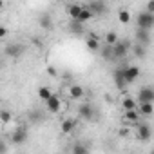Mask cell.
<instances>
[{
    "instance_id": "obj_1",
    "label": "cell",
    "mask_w": 154,
    "mask_h": 154,
    "mask_svg": "<svg viewBox=\"0 0 154 154\" xmlns=\"http://www.w3.org/2000/svg\"><path fill=\"white\" fill-rule=\"evenodd\" d=\"M136 26H138V29H141V31H150V29L154 27V15H150V13H147V11L138 13V17H136Z\"/></svg>"
},
{
    "instance_id": "obj_2",
    "label": "cell",
    "mask_w": 154,
    "mask_h": 154,
    "mask_svg": "<svg viewBox=\"0 0 154 154\" xmlns=\"http://www.w3.org/2000/svg\"><path fill=\"white\" fill-rule=\"evenodd\" d=\"M112 51H114V62L116 60H123L132 51V45H131L129 40H120L116 45H112Z\"/></svg>"
},
{
    "instance_id": "obj_3",
    "label": "cell",
    "mask_w": 154,
    "mask_h": 154,
    "mask_svg": "<svg viewBox=\"0 0 154 154\" xmlns=\"http://www.w3.org/2000/svg\"><path fill=\"white\" fill-rule=\"evenodd\" d=\"M78 116H80L82 120H87V122L94 120V118H96V109H94V105H93L91 102H82L80 107H78Z\"/></svg>"
},
{
    "instance_id": "obj_4",
    "label": "cell",
    "mask_w": 154,
    "mask_h": 154,
    "mask_svg": "<svg viewBox=\"0 0 154 154\" xmlns=\"http://www.w3.org/2000/svg\"><path fill=\"white\" fill-rule=\"evenodd\" d=\"M138 102L140 103H152L154 105V87L145 85L138 91Z\"/></svg>"
},
{
    "instance_id": "obj_5",
    "label": "cell",
    "mask_w": 154,
    "mask_h": 154,
    "mask_svg": "<svg viewBox=\"0 0 154 154\" xmlns=\"http://www.w3.org/2000/svg\"><path fill=\"white\" fill-rule=\"evenodd\" d=\"M152 136V129L149 123H138L136 125V138L140 141H149Z\"/></svg>"
},
{
    "instance_id": "obj_6",
    "label": "cell",
    "mask_w": 154,
    "mask_h": 154,
    "mask_svg": "<svg viewBox=\"0 0 154 154\" xmlns=\"http://www.w3.org/2000/svg\"><path fill=\"white\" fill-rule=\"evenodd\" d=\"M27 138H29V132H27L26 127H18V129H15L13 134H11V141H13V145H22V143L27 141Z\"/></svg>"
},
{
    "instance_id": "obj_7",
    "label": "cell",
    "mask_w": 154,
    "mask_h": 154,
    "mask_svg": "<svg viewBox=\"0 0 154 154\" xmlns=\"http://www.w3.org/2000/svg\"><path fill=\"white\" fill-rule=\"evenodd\" d=\"M123 74H125L127 84L131 85V84L136 82V78L140 76V67H138V65H125V67H123Z\"/></svg>"
},
{
    "instance_id": "obj_8",
    "label": "cell",
    "mask_w": 154,
    "mask_h": 154,
    "mask_svg": "<svg viewBox=\"0 0 154 154\" xmlns=\"http://www.w3.org/2000/svg\"><path fill=\"white\" fill-rule=\"evenodd\" d=\"M112 80H114V85L118 87V89H127V80H125V74H123V67H118V69H114V72H112Z\"/></svg>"
},
{
    "instance_id": "obj_9",
    "label": "cell",
    "mask_w": 154,
    "mask_h": 154,
    "mask_svg": "<svg viewBox=\"0 0 154 154\" xmlns=\"http://www.w3.org/2000/svg\"><path fill=\"white\" fill-rule=\"evenodd\" d=\"M85 45H87L89 51H93V53H100V49H102V40H100L96 35H89V36L85 38Z\"/></svg>"
},
{
    "instance_id": "obj_10",
    "label": "cell",
    "mask_w": 154,
    "mask_h": 154,
    "mask_svg": "<svg viewBox=\"0 0 154 154\" xmlns=\"http://www.w3.org/2000/svg\"><path fill=\"white\" fill-rule=\"evenodd\" d=\"M45 107H47V111L51 114H58L62 111V100H60V96L58 94H53V98L45 103Z\"/></svg>"
},
{
    "instance_id": "obj_11",
    "label": "cell",
    "mask_w": 154,
    "mask_h": 154,
    "mask_svg": "<svg viewBox=\"0 0 154 154\" xmlns=\"http://www.w3.org/2000/svg\"><path fill=\"white\" fill-rule=\"evenodd\" d=\"M87 9L94 15V17H98V15H103V13H107V4L105 2H89L87 4Z\"/></svg>"
},
{
    "instance_id": "obj_12",
    "label": "cell",
    "mask_w": 154,
    "mask_h": 154,
    "mask_svg": "<svg viewBox=\"0 0 154 154\" xmlns=\"http://www.w3.org/2000/svg\"><path fill=\"white\" fill-rule=\"evenodd\" d=\"M22 53H24V45H20V44H8V47H6V56H9V58H20Z\"/></svg>"
},
{
    "instance_id": "obj_13",
    "label": "cell",
    "mask_w": 154,
    "mask_h": 154,
    "mask_svg": "<svg viewBox=\"0 0 154 154\" xmlns=\"http://www.w3.org/2000/svg\"><path fill=\"white\" fill-rule=\"evenodd\" d=\"M140 118H141V114L138 112V109L136 111H125L123 112V123H127V125H138L140 123Z\"/></svg>"
},
{
    "instance_id": "obj_14",
    "label": "cell",
    "mask_w": 154,
    "mask_h": 154,
    "mask_svg": "<svg viewBox=\"0 0 154 154\" xmlns=\"http://www.w3.org/2000/svg\"><path fill=\"white\" fill-rule=\"evenodd\" d=\"M134 36H136V44H140V45H143V47H147V45L150 44V31H141V29H136Z\"/></svg>"
},
{
    "instance_id": "obj_15",
    "label": "cell",
    "mask_w": 154,
    "mask_h": 154,
    "mask_svg": "<svg viewBox=\"0 0 154 154\" xmlns=\"http://www.w3.org/2000/svg\"><path fill=\"white\" fill-rule=\"evenodd\" d=\"M69 96H71V100H82V98L85 96V91H84L82 85L74 84V85L69 87Z\"/></svg>"
},
{
    "instance_id": "obj_16",
    "label": "cell",
    "mask_w": 154,
    "mask_h": 154,
    "mask_svg": "<svg viewBox=\"0 0 154 154\" xmlns=\"http://www.w3.org/2000/svg\"><path fill=\"white\" fill-rule=\"evenodd\" d=\"M82 11H84V6H80V4H71L67 8V15L71 17V20H78V17L82 15Z\"/></svg>"
},
{
    "instance_id": "obj_17",
    "label": "cell",
    "mask_w": 154,
    "mask_h": 154,
    "mask_svg": "<svg viewBox=\"0 0 154 154\" xmlns=\"http://www.w3.org/2000/svg\"><path fill=\"white\" fill-rule=\"evenodd\" d=\"M38 24H40V27H42V29H45V31H51V29H53V18H51V15H49V13H44V15H40V18H38Z\"/></svg>"
},
{
    "instance_id": "obj_18",
    "label": "cell",
    "mask_w": 154,
    "mask_h": 154,
    "mask_svg": "<svg viewBox=\"0 0 154 154\" xmlns=\"http://www.w3.org/2000/svg\"><path fill=\"white\" fill-rule=\"evenodd\" d=\"M100 54L105 62H112L114 60V51H112V45H107V44H102V49H100Z\"/></svg>"
},
{
    "instance_id": "obj_19",
    "label": "cell",
    "mask_w": 154,
    "mask_h": 154,
    "mask_svg": "<svg viewBox=\"0 0 154 154\" xmlns=\"http://www.w3.org/2000/svg\"><path fill=\"white\" fill-rule=\"evenodd\" d=\"M69 31H71L72 35H76V36H80V35H84V33H85L84 24H82V22H78V20H71V22H69Z\"/></svg>"
},
{
    "instance_id": "obj_20",
    "label": "cell",
    "mask_w": 154,
    "mask_h": 154,
    "mask_svg": "<svg viewBox=\"0 0 154 154\" xmlns=\"http://www.w3.org/2000/svg\"><path fill=\"white\" fill-rule=\"evenodd\" d=\"M122 107H123L125 111H136V109H138V102H136L134 98H131V96H125V98L122 100Z\"/></svg>"
},
{
    "instance_id": "obj_21",
    "label": "cell",
    "mask_w": 154,
    "mask_h": 154,
    "mask_svg": "<svg viewBox=\"0 0 154 154\" xmlns=\"http://www.w3.org/2000/svg\"><path fill=\"white\" fill-rule=\"evenodd\" d=\"M74 127H76V122L71 120V118H67V120L62 122V132H63V134H71V132L74 131Z\"/></svg>"
},
{
    "instance_id": "obj_22",
    "label": "cell",
    "mask_w": 154,
    "mask_h": 154,
    "mask_svg": "<svg viewBox=\"0 0 154 154\" xmlns=\"http://www.w3.org/2000/svg\"><path fill=\"white\" fill-rule=\"evenodd\" d=\"M138 112H140L141 116H152V114H154V105H152V103H140Z\"/></svg>"
},
{
    "instance_id": "obj_23",
    "label": "cell",
    "mask_w": 154,
    "mask_h": 154,
    "mask_svg": "<svg viewBox=\"0 0 154 154\" xmlns=\"http://www.w3.org/2000/svg\"><path fill=\"white\" fill-rule=\"evenodd\" d=\"M38 98H40L44 103H47V102L53 98V93L49 91V87H40V89H38Z\"/></svg>"
},
{
    "instance_id": "obj_24",
    "label": "cell",
    "mask_w": 154,
    "mask_h": 154,
    "mask_svg": "<svg viewBox=\"0 0 154 154\" xmlns=\"http://www.w3.org/2000/svg\"><path fill=\"white\" fill-rule=\"evenodd\" d=\"M118 42H120V38H118V35L114 31H109L105 35V38H103V44H107V45H116Z\"/></svg>"
},
{
    "instance_id": "obj_25",
    "label": "cell",
    "mask_w": 154,
    "mask_h": 154,
    "mask_svg": "<svg viewBox=\"0 0 154 154\" xmlns=\"http://www.w3.org/2000/svg\"><path fill=\"white\" fill-rule=\"evenodd\" d=\"M132 53L136 58H145L147 56V47L140 45V44H132Z\"/></svg>"
},
{
    "instance_id": "obj_26",
    "label": "cell",
    "mask_w": 154,
    "mask_h": 154,
    "mask_svg": "<svg viewBox=\"0 0 154 154\" xmlns=\"http://www.w3.org/2000/svg\"><path fill=\"white\" fill-rule=\"evenodd\" d=\"M118 20H120V24L127 26V24L131 22V11H127V9H120V11H118Z\"/></svg>"
},
{
    "instance_id": "obj_27",
    "label": "cell",
    "mask_w": 154,
    "mask_h": 154,
    "mask_svg": "<svg viewBox=\"0 0 154 154\" xmlns=\"http://www.w3.org/2000/svg\"><path fill=\"white\" fill-rule=\"evenodd\" d=\"M71 154H89V149L84 143H74L71 149Z\"/></svg>"
},
{
    "instance_id": "obj_28",
    "label": "cell",
    "mask_w": 154,
    "mask_h": 154,
    "mask_svg": "<svg viewBox=\"0 0 154 154\" xmlns=\"http://www.w3.org/2000/svg\"><path fill=\"white\" fill-rule=\"evenodd\" d=\"M93 17H94V15H93V13H91V11L87 9V6H84V11H82V15L78 17V22L85 24V22H89V20L93 18Z\"/></svg>"
},
{
    "instance_id": "obj_29",
    "label": "cell",
    "mask_w": 154,
    "mask_h": 154,
    "mask_svg": "<svg viewBox=\"0 0 154 154\" xmlns=\"http://www.w3.org/2000/svg\"><path fill=\"white\" fill-rule=\"evenodd\" d=\"M11 118H13L11 111H8V109H2V111H0V120H2V123H9Z\"/></svg>"
},
{
    "instance_id": "obj_30",
    "label": "cell",
    "mask_w": 154,
    "mask_h": 154,
    "mask_svg": "<svg viewBox=\"0 0 154 154\" xmlns=\"http://www.w3.org/2000/svg\"><path fill=\"white\" fill-rule=\"evenodd\" d=\"M143 11H147V13L154 15V2H147V4H145V9H143Z\"/></svg>"
},
{
    "instance_id": "obj_31",
    "label": "cell",
    "mask_w": 154,
    "mask_h": 154,
    "mask_svg": "<svg viewBox=\"0 0 154 154\" xmlns=\"http://www.w3.org/2000/svg\"><path fill=\"white\" fill-rule=\"evenodd\" d=\"M6 35H8V29L2 26V27H0V38H6Z\"/></svg>"
},
{
    "instance_id": "obj_32",
    "label": "cell",
    "mask_w": 154,
    "mask_h": 154,
    "mask_svg": "<svg viewBox=\"0 0 154 154\" xmlns=\"http://www.w3.org/2000/svg\"><path fill=\"white\" fill-rule=\"evenodd\" d=\"M47 71H49V74H51V76H54V74H56V72H54V69H53V67H49V69H47Z\"/></svg>"
},
{
    "instance_id": "obj_33",
    "label": "cell",
    "mask_w": 154,
    "mask_h": 154,
    "mask_svg": "<svg viewBox=\"0 0 154 154\" xmlns=\"http://www.w3.org/2000/svg\"><path fill=\"white\" fill-rule=\"evenodd\" d=\"M127 131H129V129H122V131H120V134H122V136H127Z\"/></svg>"
},
{
    "instance_id": "obj_34",
    "label": "cell",
    "mask_w": 154,
    "mask_h": 154,
    "mask_svg": "<svg viewBox=\"0 0 154 154\" xmlns=\"http://www.w3.org/2000/svg\"><path fill=\"white\" fill-rule=\"evenodd\" d=\"M150 154H154V149H152V150H150Z\"/></svg>"
}]
</instances>
